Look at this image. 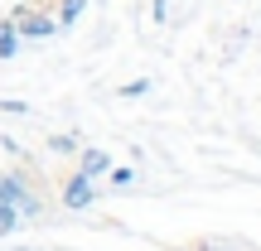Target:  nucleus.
<instances>
[{
  "label": "nucleus",
  "instance_id": "obj_9",
  "mask_svg": "<svg viewBox=\"0 0 261 251\" xmlns=\"http://www.w3.org/2000/svg\"><path fill=\"white\" fill-rule=\"evenodd\" d=\"M48 150H58V155H63V150H73V135H54V140H48Z\"/></svg>",
  "mask_w": 261,
  "mask_h": 251
},
{
  "label": "nucleus",
  "instance_id": "obj_6",
  "mask_svg": "<svg viewBox=\"0 0 261 251\" xmlns=\"http://www.w3.org/2000/svg\"><path fill=\"white\" fill-rule=\"evenodd\" d=\"M83 10H87V0H63V5H58V29H63V24H73Z\"/></svg>",
  "mask_w": 261,
  "mask_h": 251
},
{
  "label": "nucleus",
  "instance_id": "obj_5",
  "mask_svg": "<svg viewBox=\"0 0 261 251\" xmlns=\"http://www.w3.org/2000/svg\"><path fill=\"white\" fill-rule=\"evenodd\" d=\"M107 169H112V155H107V150H87V155H83V174L87 179L107 174Z\"/></svg>",
  "mask_w": 261,
  "mask_h": 251
},
{
  "label": "nucleus",
  "instance_id": "obj_1",
  "mask_svg": "<svg viewBox=\"0 0 261 251\" xmlns=\"http://www.w3.org/2000/svg\"><path fill=\"white\" fill-rule=\"evenodd\" d=\"M10 19H15L19 39H54V34H58V19L48 15V10H29V5H19Z\"/></svg>",
  "mask_w": 261,
  "mask_h": 251
},
{
  "label": "nucleus",
  "instance_id": "obj_7",
  "mask_svg": "<svg viewBox=\"0 0 261 251\" xmlns=\"http://www.w3.org/2000/svg\"><path fill=\"white\" fill-rule=\"evenodd\" d=\"M19 227V208L15 203H0V237H10Z\"/></svg>",
  "mask_w": 261,
  "mask_h": 251
},
{
  "label": "nucleus",
  "instance_id": "obj_8",
  "mask_svg": "<svg viewBox=\"0 0 261 251\" xmlns=\"http://www.w3.org/2000/svg\"><path fill=\"white\" fill-rule=\"evenodd\" d=\"M107 174H112L116 188H130V184H136V169H107Z\"/></svg>",
  "mask_w": 261,
  "mask_h": 251
},
{
  "label": "nucleus",
  "instance_id": "obj_3",
  "mask_svg": "<svg viewBox=\"0 0 261 251\" xmlns=\"http://www.w3.org/2000/svg\"><path fill=\"white\" fill-rule=\"evenodd\" d=\"M0 203H15V208H29V213H34V198L24 193L19 179H0Z\"/></svg>",
  "mask_w": 261,
  "mask_h": 251
},
{
  "label": "nucleus",
  "instance_id": "obj_2",
  "mask_svg": "<svg viewBox=\"0 0 261 251\" xmlns=\"http://www.w3.org/2000/svg\"><path fill=\"white\" fill-rule=\"evenodd\" d=\"M92 198H97V193H92V179H87V174H77L73 184H68L63 203H68V208H87V203H92Z\"/></svg>",
  "mask_w": 261,
  "mask_h": 251
},
{
  "label": "nucleus",
  "instance_id": "obj_4",
  "mask_svg": "<svg viewBox=\"0 0 261 251\" xmlns=\"http://www.w3.org/2000/svg\"><path fill=\"white\" fill-rule=\"evenodd\" d=\"M19 53V29L15 19H0V58H15Z\"/></svg>",
  "mask_w": 261,
  "mask_h": 251
}]
</instances>
